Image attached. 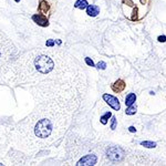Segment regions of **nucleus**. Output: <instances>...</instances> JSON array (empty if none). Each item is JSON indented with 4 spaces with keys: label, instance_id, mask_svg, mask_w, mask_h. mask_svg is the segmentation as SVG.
<instances>
[{
    "label": "nucleus",
    "instance_id": "dca6fc26",
    "mask_svg": "<svg viewBox=\"0 0 166 166\" xmlns=\"http://www.w3.org/2000/svg\"><path fill=\"white\" fill-rule=\"evenodd\" d=\"M115 127H116V117H112V124H111V128L112 130H115Z\"/></svg>",
    "mask_w": 166,
    "mask_h": 166
},
{
    "label": "nucleus",
    "instance_id": "f8f14e48",
    "mask_svg": "<svg viewBox=\"0 0 166 166\" xmlns=\"http://www.w3.org/2000/svg\"><path fill=\"white\" fill-rule=\"evenodd\" d=\"M141 145H143L144 147H147V148H154V147H156V143H155V142L144 141V142H141Z\"/></svg>",
    "mask_w": 166,
    "mask_h": 166
},
{
    "label": "nucleus",
    "instance_id": "0eeeda50",
    "mask_svg": "<svg viewBox=\"0 0 166 166\" xmlns=\"http://www.w3.org/2000/svg\"><path fill=\"white\" fill-rule=\"evenodd\" d=\"M49 11H50V3L48 2L47 0H40V3H39V12L45 16Z\"/></svg>",
    "mask_w": 166,
    "mask_h": 166
},
{
    "label": "nucleus",
    "instance_id": "6ab92c4d",
    "mask_svg": "<svg viewBox=\"0 0 166 166\" xmlns=\"http://www.w3.org/2000/svg\"><path fill=\"white\" fill-rule=\"evenodd\" d=\"M158 41H160V42H165V41H166V36H160V37H158Z\"/></svg>",
    "mask_w": 166,
    "mask_h": 166
},
{
    "label": "nucleus",
    "instance_id": "f3484780",
    "mask_svg": "<svg viewBox=\"0 0 166 166\" xmlns=\"http://www.w3.org/2000/svg\"><path fill=\"white\" fill-rule=\"evenodd\" d=\"M54 41L53 40H48L47 43H45V45H47V48H51V47H54Z\"/></svg>",
    "mask_w": 166,
    "mask_h": 166
},
{
    "label": "nucleus",
    "instance_id": "20e7f679",
    "mask_svg": "<svg viewBox=\"0 0 166 166\" xmlns=\"http://www.w3.org/2000/svg\"><path fill=\"white\" fill-rule=\"evenodd\" d=\"M103 100L115 111H119L121 109V104H120V101L117 100V97H113L111 94H103Z\"/></svg>",
    "mask_w": 166,
    "mask_h": 166
},
{
    "label": "nucleus",
    "instance_id": "2eb2a0df",
    "mask_svg": "<svg viewBox=\"0 0 166 166\" xmlns=\"http://www.w3.org/2000/svg\"><path fill=\"white\" fill-rule=\"evenodd\" d=\"M97 68H99V69H105V68H106V63H105V62H103V61H101V62H99V63H97Z\"/></svg>",
    "mask_w": 166,
    "mask_h": 166
},
{
    "label": "nucleus",
    "instance_id": "9d476101",
    "mask_svg": "<svg viewBox=\"0 0 166 166\" xmlns=\"http://www.w3.org/2000/svg\"><path fill=\"white\" fill-rule=\"evenodd\" d=\"M136 101V95L134 93H130L128 95H126L125 97V104L126 106H130V105H133Z\"/></svg>",
    "mask_w": 166,
    "mask_h": 166
},
{
    "label": "nucleus",
    "instance_id": "f03ea898",
    "mask_svg": "<svg viewBox=\"0 0 166 166\" xmlns=\"http://www.w3.org/2000/svg\"><path fill=\"white\" fill-rule=\"evenodd\" d=\"M80 99H54L36 102L31 114L11 131V143L26 154H36L61 140L69 127Z\"/></svg>",
    "mask_w": 166,
    "mask_h": 166
},
{
    "label": "nucleus",
    "instance_id": "423d86ee",
    "mask_svg": "<svg viewBox=\"0 0 166 166\" xmlns=\"http://www.w3.org/2000/svg\"><path fill=\"white\" fill-rule=\"evenodd\" d=\"M32 20L36 22L38 26H41V27H47L49 26V21H48V18L44 14H36L32 16Z\"/></svg>",
    "mask_w": 166,
    "mask_h": 166
},
{
    "label": "nucleus",
    "instance_id": "412c9836",
    "mask_svg": "<svg viewBox=\"0 0 166 166\" xmlns=\"http://www.w3.org/2000/svg\"><path fill=\"white\" fill-rule=\"evenodd\" d=\"M14 1H16V2H19V1H20V0H14Z\"/></svg>",
    "mask_w": 166,
    "mask_h": 166
},
{
    "label": "nucleus",
    "instance_id": "1a4fd4ad",
    "mask_svg": "<svg viewBox=\"0 0 166 166\" xmlns=\"http://www.w3.org/2000/svg\"><path fill=\"white\" fill-rule=\"evenodd\" d=\"M125 89V82L123 80H117L112 84V90L114 92H122Z\"/></svg>",
    "mask_w": 166,
    "mask_h": 166
},
{
    "label": "nucleus",
    "instance_id": "7ed1b4c3",
    "mask_svg": "<svg viewBox=\"0 0 166 166\" xmlns=\"http://www.w3.org/2000/svg\"><path fill=\"white\" fill-rule=\"evenodd\" d=\"M14 53L16 47L14 43L2 31H0V69L9 61L12 60Z\"/></svg>",
    "mask_w": 166,
    "mask_h": 166
},
{
    "label": "nucleus",
    "instance_id": "9b49d317",
    "mask_svg": "<svg viewBox=\"0 0 166 166\" xmlns=\"http://www.w3.org/2000/svg\"><path fill=\"white\" fill-rule=\"evenodd\" d=\"M88 1L86 0H77V2L74 3V7L77 9H81V10H83V9H85L86 7H88Z\"/></svg>",
    "mask_w": 166,
    "mask_h": 166
},
{
    "label": "nucleus",
    "instance_id": "6e6552de",
    "mask_svg": "<svg viewBox=\"0 0 166 166\" xmlns=\"http://www.w3.org/2000/svg\"><path fill=\"white\" fill-rule=\"evenodd\" d=\"M85 9H86V14L90 17H97L100 12L99 7L94 5H88V7H86Z\"/></svg>",
    "mask_w": 166,
    "mask_h": 166
},
{
    "label": "nucleus",
    "instance_id": "ddd939ff",
    "mask_svg": "<svg viewBox=\"0 0 166 166\" xmlns=\"http://www.w3.org/2000/svg\"><path fill=\"white\" fill-rule=\"evenodd\" d=\"M135 112H136V108L133 106V105H130V106L126 109V111H125V113H126L127 115H133V114H135Z\"/></svg>",
    "mask_w": 166,
    "mask_h": 166
},
{
    "label": "nucleus",
    "instance_id": "a211bd4d",
    "mask_svg": "<svg viewBox=\"0 0 166 166\" xmlns=\"http://www.w3.org/2000/svg\"><path fill=\"white\" fill-rule=\"evenodd\" d=\"M85 62H86V64H88V65H90V66H94L93 61H92L90 58H85Z\"/></svg>",
    "mask_w": 166,
    "mask_h": 166
},
{
    "label": "nucleus",
    "instance_id": "aec40b11",
    "mask_svg": "<svg viewBox=\"0 0 166 166\" xmlns=\"http://www.w3.org/2000/svg\"><path fill=\"white\" fill-rule=\"evenodd\" d=\"M128 131H130V132H135V131H136V128H135V127H134V126H130V128H128Z\"/></svg>",
    "mask_w": 166,
    "mask_h": 166
},
{
    "label": "nucleus",
    "instance_id": "4468645a",
    "mask_svg": "<svg viewBox=\"0 0 166 166\" xmlns=\"http://www.w3.org/2000/svg\"><path fill=\"white\" fill-rule=\"evenodd\" d=\"M110 116H111V112H106V113L101 117V123H102V124H106Z\"/></svg>",
    "mask_w": 166,
    "mask_h": 166
},
{
    "label": "nucleus",
    "instance_id": "39448f33",
    "mask_svg": "<svg viewBox=\"0 0 166 166\" xmlns=\"http://www.w3.org/2000/svg\"><path fill=\"white\" fill-rule=\"evenodd\" d=\"M97 162V157L95 155H86L77 162V165H95Z\"/></svg>",
    "mask_w": 166,
    "mask_h": 166
},
{
    "label": "nucleus",
    "instance_id": "f257e3e1",
    "mask_svg": "<svg viewBox=\"0 0 166 166\" xmlns=\"http://www.w3.org/2000/svg\"><path fill=\"white\" fill-rule=\"evenodd\" d=\"M83 79L73 58L55 49H33L0 69V82L20 86L33 97L82 94Z\"/></svg>",
    "mask_w": 166,
    "mask_h": 166
}]
</instances>
